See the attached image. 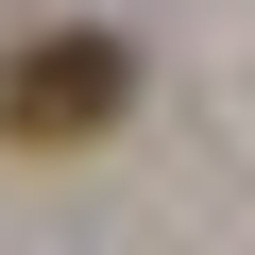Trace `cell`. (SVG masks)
Returning <instances> with one entry per match:
<instances>
[{"label": "cell", "mask_w": 255, "mask_h": 255, "mask_svg": "<svg viewBox=\"0 0 255 255\" xmlns=\"http://www.w3.org/2000/svg\"><path fill=\"white\" fill-rule=\"evenodd\" d=\"M119 102H136V51H119V34H17V51H0V136H17V153L119 136Z\"/></svg>", "instance_id": "1"}]
</instances>
